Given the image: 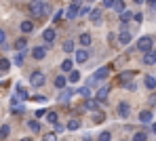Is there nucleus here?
I'll list each match as a JSON object with an SVG mask.
<instances>
[{"instance_id": "obj_45", "label": "nucleus", "mask_w": 156, "mask_h": 141, "mask_svg": "<svg viewBox=\"0 0 156 141\" xmlns=\"http://www.w3.org/2000/svg\"><path fill=\"white\" fill-rule=\"evenodd\" d=\"M61 17H63V11H59V13H57V15H55V17H53V23H57V21H59V19H61Z\"/></svg>"}, {"instance_id": "obj_12", "label": "nucleus", "mask_w": 156, "mask_h": 141, "mask_svg": "<svg viewBox=\"0 0 156 141\" xmlns=\"http://www.w3.org/2000/svg\"><path fill=\"white\" fill-rule=\"evenodd\" d=\"M72 97H74V88H63L61 95H59V101H61V103H68Z\"/></svg>"}, {"instance_id": "obj_29", "label": "nucleus", "mask_w": 156, "mask_h": 141, "mask_svg": "<svg viewBox=\"0 0 156 141\" xmlns=\"http://www.w3.org/2000/svg\"><path fill=\"white\" fill-rule=\"evenodd\" d=\"M78 95L84 97V99L89 101V97H91V88H89V86H82V88H78Z\"/></svg>"}, {"instance_id": "obj_44", "label": "nucleus", "mask_w": 156, "mask_h": 141, "mask_svg": "<svg viewBox=\"0 0 156 141\" xmlns=\"http://www.w3.org/2000/svg\"><path fill=\"white\" fill-rule=\"evenodd\" d=\"M34 101H38V103H44L47 101V97H42V95H36V97H32Z\"/></svg>"}, {"instance_id": "obj_5", "label": "nucleus", "mask_w": 156, "mask_h": 141, "mask_svg": "<svg viewBox=\"0 0 156 141\" xmlns=\"http://www.w3.org/2000/svg\"><path fill=\"white\" fill-rule=\"evenodd\" d=\"M30 82H32V86H42L44 82H47L44 72H34V74L30 76Z\"/></svg>"}, {"instance_id": "obj_40", "label": "nucleus", "mask_w": 156, "mask_h": 141, "mask_svg": "<svg viewBox=\"0 0 156 141\" xmlns=\"http://www.w3.org/2000/svg\"><path fill=\"white\" fill-rule=\"evenodd\" d=\"M104 118H105V114H101V112H95V114H93V120H95V122H101Z\"/></svg>"}, {"instance_id": "obj_7", "label": "nucleus", "mask_w": 156, "mask_h": 141, "mask_svg": "<svg viewBox=\"0 0 156 141\" xmlns=\"http://www.w3.org/2000/svg\"><path fill=\"white\" fill-rule=\"evenodd\" d=\"M17 99H21V101L30 99V95H27V91L23 86H17V93H15V97H13V105H17Z\"/></svg>"}, {"instance_id": "obj_55", "label": "nucleus", "mask_w": 156, "mask_h": 141, "mask_svg": "<svg viewBox=\"0 0 156 141\" xmlns=\"http://www.w3.org/2000/svg\"><path fill=\"white\" fill-rule=\"evenodd\" d=\"M154 40H156V38H154Z\"/></svg>"}, {"instance_id": "obj_18", "label": "nucleus", "mask_w": 156, "mask_h": 141, "mask_svg": "<svg viewBox=\"0 0 156 141\" xmlns=\"http://www.w3.org/2000/svg\"><path fill=\"white\" fill-rule=\"evenodd\" d=\"M66 84H68V78H66V76H57V78H55V88L61 91V88H66Z\"/></svg>"}, {"instance_id": "obj_15", "label": "nucleus", "mask_w": 156, "mask_h": 141, "mask_svg": "<svg viewBox=\"0 0 156 141\" xmlns=\"http://www.w3.org/2000/svg\"><path fill=\"white\" fill-rule=\"evenodd\" d=\"M108 95H110V86H99V91H97V101H105Z\"/></svg>"}, {"instance_id": "obj_28", "label": "nucleus", "mask_w": 156, "mask_h": 141, "mask_svg": "<svg viewBox=\"0 0 156 141\" xmlns=\"http://www.w3.org/2000/svg\"><path fill=\"white\" fill-rule=\"evenodd\" d=\"M114 11L122 15V13L127 11V6H125V2H122V0H116V4H114Z\"/></svg>"}, {"instance_id": "obj_46", "label": "nucleus", "mask_w": 156, "mask_h": 141, "mask_svg": "<svg viewBox=\"0 0 156 141\" xmlns=\"http://www.w3.org/2000/svg\"><path fill=\"white\" fill-rule=\"evenodd\" d=\"M4 40H6V34H4V29L0 28V44H4Z\"/></svg>"}, {"instance_id": "obj_38", "label": "nucleus", "mask_w": 156, "mask_h": 141, "mask_svg": "<svg viewBox=\"0 0 156 141\" xmlns=\"http://www.w3.org/2000/svg\"><path fill=\"white\" fill-rule=\"evenodd\" d=\"M23 53H17V55H15V65H23Z\"/></svg>"}, {"instance_id": "obj_51", "label": "nucleus", "mask_w": 156, "mask_h": 141, "mask_svg": "<svg viewBox=\"0 0 156 141\" xmlns=\"http://www.w3.org/2000/svg\"><path fill=\"white\" fill-rule=\"evenodd\" d=\"M82 141H93V139H91V137H89V135H84V139H82Z\"/></svg>"}, {"instance_id": "obj_16", "label": "nucleus", "mask_w": 156, "mask_h": 141, "mask_svg": "<svg viewBox=\"0 0 156 141\" xmlns=\"http://www.w3.org/2000/svg\"><path fill=\"white\" fill-rule=\"evenodd\" d=\"M87 59H89V51H87V49L76 51V61L78 63H87Z\"/></svg>"}, {"instance_id": "obj_48", "label": "nucleus", "mask_w": 156, "mask_h": 141, "mask_svg": "<svg viewBox=\"0 0 156 141\" xmlns=\"http://www.w3.org/2000/svg\"><path fill=\"white\" fill-rule=\"evenodd\" d=\"M127 88H129V91H135V88H137V84H135V82H131V84H127Z\"/></svg>"}, {"instance_id": "obj_32", "label": "nucleus", "mask_w": 156, "mask_h": 141, "mask_svg": "<svg viewBox=\"0 0 156 141\" xmlns=\"http://www.w3.org/2000/svg\"><path fill=\"white\" fill-rule=\"evenodd\" d=\"M110 139H112V133L110 131H101V135H99L97 141H110Z\"/></svg>"}, {"instance_id": "obj_54", "label": "nucleus", "mask_w": 156, "mask_h": 141, "mask_svg": "<svg viewBox=\"0 0 156 141\" xmlns=\"http://www.w3.org/2000/svg\"><path fill=\"white\" fill-rule=\"evenodd\" d=\"M152 129H154V133H156V122H154V124H152Z\"/></svg>"}, {"instance_id": "obj_9", "label": "nucleus", "mask_w": 156, "mask_h": 141, "mask_svg": "<svg viewBox=\"0 0 156 141\" xmlns=\"http://www.w3.org/2000/svg\"><path fill=\"white\" fill-rule=\"evenodd\" d=\"M118 116H120V118H129L131 116V105L127 103V101L118 103Z\"/></svg>"}, {"instance_id": "obj_2", "label": "nucleus", "mask_w": 156, "mask_h": 141, "mask_svg": "<svg viewBox=\"0 0 156 141\" xmlns=\"http://www.w3.org/2000/svg\"><path fill=\"white\" fill-rule=\"evenodd\" d=\"M108 72H110V67H99L91 78H89V82H87V86L89 84H97V82H101V80H105L108 78Z\"/></svg>"}, {"instance_id": "obj_26", "label": "nucleus", "mask_w": 156, "mask_h": 141, "mask_svg": "<svg viewBox=\"0 0 156 141\" xmlns=\"http://www.w3.org/2000/svg\"><path fill=\"white\" fill-rule=\"evenodd\" d=\"M27 126H30V131H32V133H40V124H38V120H36V118H34V120H30V122H27Z\"/></svg>"}, {"instance_id": "obj_13", "label": "nucleus", "mask_w": 156, "mask_h": 141, "mask_svg": "<svg viewBox=\"0 0 156 141\" xmlns=\"http://www.w3.org/2000/svg\"><path fill=\"white\" fill-rule=\"evenodd\" d=\"M118 42H120L122 46H127V44H131V34L127 32V29H122V32L118 34Z\"/></svg>"}, {"instance_id": "obj_52", "label": "nucleus", "mask_w": 156, "mask_h": 141, "mask_svg": "<svg viewBox=\"0 0 156 141\" xmlns=\"http://www.w3.org/2000/svg\"><path fill=\"white\" fill-rule=\"evenodd\" d=\"M148 2H150V4H152V6H156V0H148Z\"/></svg>"}, {"instance_id": "obj_17", "label": "nucleus", "mask_w": 156, "mask_h": 141, "mask_svg": "<svg viewBox=\"0 0 156 141\" xmlns=\"http://www.w3.org/2000/svg\"><path fill=\"white\" fill-rule=\"evenodd\" d=\"M144 63H146V65H154L156 63V51L146 53V55H144Z\"/></svg>"}, {"instance_id": "obj_25", "label": "nucleus", "mask_w": 156, "mask_h": 141, "mask_svg": "<svg viewBox=\"0 0 156 141\" xmlns=\"http://www.w3.org/2000/svg\"><path fill=\"white\" fill-rule=\"evenodd\" d=\"M84 108L91 110V112H97V110H99V101H91V99H89V101L84 103Z\"/></svg>"}, {"instance_id": "obj_42", "label": "nucleus", "mask_w": 156, "mask_h": 141, "mask_svg": "<svg viewBox=\"0 0 156 141\" xmlns=\"http://www.w3.org/2000/svg\"><path fill=\"white\" fill-rule=\"evenodd\" d=\"M42 116H47V110H44V108L36 110V118H42Z\"/></svg>"}, {"instance_id": "obj_31", "label": "nucleus", "mask_w": 156, "mask_h": 141, "mask_svg": "<svg viewBox=\"0 0 156 141\" xmlns=\"http://www.w3.org/2000/svg\"><path fill=\"white\" fill-rule=\"evenodd\" d=\"M9 67H11V61L6 57H0V72H6Z\"/></svg>"}, {"instance_id": "obj_20", "label": "nucleus", "mask_w": 156, "mask_h": 141, "mask_svg": "<svg viewBox=\"0 0 156 141\" xmlns=\"http://www.w3.org/2000/svg\"><path fill=\"white\" fill-rule=\"evenodd\" d=\"M66 129H68V131H78V129H80V120H78V118H72Z\"/></svg>"}, {"instance_id": "obj_10", "label": "nucleus", "mask_w": 156, "mask_h": 141, "mask_svg": "<svg viewBox=\"0 0 156 141\" xmlns=\"http://www.w3.org/2000/svg\"><path fill=\"white\" fill-rule=\"evenodd\" d=\"M89 19H91V21H93L95 26H99V21H101V6H95V9L91 11Z\"/></svg>"}, {"instance_id": "obj_21", "label": "nucleus", "mask_w": 156, "mask_h": 141, "mask_svg": "<svg viewBox=\"0 0 156 141\" xmlns=\"http://www.w3.org/2000/svg\"><path fill=\"white\" fill-rule=\"evenodd\" d=\"M61 70H63V72H74V61H72V59H66V61L61 63Z\"/></svg>"}, {"instance_id": "obj_47", "label": "nucleus", "mask_w": 156, "mask_h": 141, "mask_svg": "<svg viewBox=\"0 0 156 141\" xmlns=\"http://www.w3.org/2000/svg\"><path fill=\"white\" fill-rule=\"evenodd\" d=\"M23 112V105H15V108H13V114H21Z\"/></svg>"}, {"instance_id": "obj_34", "label": "nucleus", "mask_w": 156, "mask_h": 141, "mask_svg": "<svg viewBox=\"0 0 156 141\" xmlns=\"http://www.w3.org/2000/svg\"><path fill=\"white\" fill-rule=\"evenodd\" d=\"M148 139V137H146V133H144V131H139V133H135V135H133V141H146Z\"/></svg>"}, {"instance_id": "obj_24", "label": "nucleus", "mask_w": 156, "mask_h": 141, "mask_svg": "<svg viewBox=\"0 0 156 141\" xmlns=\"http://www.w3.org/2000/svg\"><path fill=\"white\" fill-rule=\"evenodd\" d=\"M78 40H80V44H82V46H89V44H91V34H89V32H87V34H80V38H78Z\"/></svg>"}, {"instance_id": "obj_43", "label": "nucleus", "mask_w": 156, "mask_h": 141, "mask_svg": "<svg viewBox=\"0 0 156 141\" xmlns=\"http://www.w3.org/2000/svg\"><path fill=\"white\" fill-rule=\"evenodd\" d=\"M133 19H135L137 23H141V21H144V15H141V13H135V15H133Z\"/></svg>"}, {"instance_id": "obj_35", "label": "nucleus", "mask_w": 156, "mask_h": 141, "mask_svg": "<svg viewBox=\"0 0 156 141\" xmlns=\"http://www.w3.org/2000/svg\"><path fill=\"white\" fill-rule=\"evenodd\" d=\"M63 51H66V53H72V51H74V42H72V40L63 42Z\"/></svg>"}, {"instance_id": "obj_8", "label": "nucleus", "mask_w": 156, "mask_h": 141, "mask_svg": "<svg viewBox=\"0 0 156 141\" xmlns=\"http://www.w3.org/2000/svg\"><path fill=\"white\" fill-rule=\"evenodd\" d=\"M133 76H135V72H131V70H127V72H122L120 76H118V82L120 84H131V80H133Z\"/></svg>"}, {"instance_id": "obj_27", "label": "nucleus", "mask_w": 156, "mask_h": 141, "mask_svg": "<svg viewBox=\"0 0 156 141\" xmlns=\"http://www.w3.org/2000/svg\"><path fill=\"white\" fill-rule=\"evenodd\" d=\"M131 19H133V15H131L129 11H125V13H122V15H120V23H122V28H125V26H127V23H129Z\"/></svg>"}, {"instance_id": "obj_37", "label": "nucleus", "mask_w": 156, "mask_h": 141, "mask_svg": "<svg viewBox=\"0 0 156 141\" xmlns=\"http://www.w3.org/2000/svg\"><path fill=\"white\" fill-rule=\"evenodd\" d=\"M47 120H49L51 124H57V114H55V112H49V114H47Z\"/></svg>"}, {"instance_id": "obj_41", "label": "nucleus", "mask_w": 156, "mask_h": 141, "mask_svg": "<svg viewBox=\"0 0 156 141\" xmlns=\"http://www.w3.org/2000/svg\"><path fill=\"white\" fill-rule=\"evenodd\" d=\"M101 4H104V9H110V6L114 9V4H116V0H104Z\"/></svg>"}, {"instance_id": "obj_6", "label": "nucleus", "mask_w": 156, "mask_h": 141, "mask_svg": "<svg viewBox=\"0 0 156 141\" xmlns=\"http://www.w3.org/2000/svg\"><path fill=\"white\" fill-rule=\"evenodd\" d=\"M55 38H57V32H55L53 28H47L44 32H42V40H47V44H53Z\"/></svg>"}, {"instance_id": "obj_19", "label": "nucleus", "mask_w": 156, "mask_h": 141, "mask_svg": "<svg viewBox=\"0 0 156 141\" xmlns=\"http://www.w3.org/2000/svg\"><path fill=\"white\" fill-rule=\"evenodd\" d=\"M21 32H23V34H30V32H34V21L26 19V21L21 23Z\"/></svg>"}, {"instance_id": "obj_50", "label": "nucleus", "mask_w": 156, "mask_h": 141, "mask_svg": "<svg viewBox=\"0 0 156 141\" xmlns=\"http://www.w3.org/2000/svg\"><path fill=\"white\" fill-rule=\"evenodd\" d=\"M133 2H135V4H137V6H139V4H144V2H146V0H133Z\"/></svg>"}, {"instance_id": "obj_1", "label": "nucleus", "mask_w": 156, "mask_h": 141, "mask_svg": "<svg viewBox=\"0 0 156 141\" xmlns=\"http://www.w3.org/2000/svg\"><path fill=\"white\" fill-rule=\"evenodd\" d=\"M51 4L47 2V0H34V2H30V13L36 17V19H44L49 13H51Z\"/></svg>"}, {"instance_id": "obj_30", "label": "nucleus", "mask_w": 156, "mask_h": 141, "mask_svg": "<svg viewBox=\"0 0 156 141\" xmlns=\"http://www.w3.org/2000/svg\"><path fill=\"white\" fill-rule=\"evenodd\" d=\"M9 133H11V126H9V124H2V126H0V139H6Z\"/></svg>"}, {"instance_id": "obj_4", "label": "nucleus", "mask_w": 156, "mask_h": 141, "mask_svg": "<svg viewBox=\"0 0 156 141\" xmlns=\"http://www.w3.org/2000/svg\"><path fill=\"white\" fill-rule=\"evenodd\" d=\"M80 2H82V0H72V2H70V6H68V11H66V17H68V19H74L78 13H80Z\"/></svg>"}, {"instance_id": "obj_14", "label": "nucleus", "mask_w": 156, "mask_h": 141, "mask_svg": "<svg viewBox=\"0 0 156 141\" xmlns=\"http://www.w3.org/2000/svg\"><path fill=\"white\" fill-rule=\"evenodd\" d=\"M139 120H141L144 124H152V120H154V116H152V112H148V110H144V112L139 114Z\"/></svg>"}, {"instance_id": "obj_23", "label": "nucleus", "mask_w": 156, "mask_h": 141, "mask_svg": "<svg viewBox=\"0 0 156 141\" xmlns=\"http://www.w3.org/2000/svg\"><path fill=\"white\" fill-rule=\"evenodd\" d=\"M26 46H27V40H26V38H19V40L15 42V49H17L19 53H23V51H26Z\"/></svg>"}, {"instance_id": "obj_39", "label": "nucleus", "mask_w": 156, "mask_h": 141, "mask_svg": "<svg viewBox=\"0 0 156 141\" xmlns=\"http://www.w3.org/2000/svg\"><path fill=\"white\" fill-rule=\"evenodd\" d=\"M42 141H57V135H55V133H47V135L42 137Z\"/></svg>"}, {"instance_id": "obj_11", "label": "nucleus", "mask_w": 156, "mask_h": 141, "mask_svg": "<svg viewBox=\"0 0 156 141\" xmlns=\"http://www.w3.org/2000/svg\"><path fill=\"white\" fill-rule=\"evenodd\" d=\"M32 57H34L36 61L44 59V57H47V46H34V51H32Z\"/></svg>"}, {"instance_id": "obj_22", "label": "nucleus", "mask_w": 156, "mask_h": 141, "mask_svg": "<svg viewBox=\"0 0 156 141\" xmlns=\"http://www.w3.org/2000/svg\"><path fill=\"white\" fill-rule=\"evenodd\" d=\"M144 82H146V86H148L150 91H154V88H156V78H154V76H146Z\"/></svg>"}, {"instance_id": "obj_33", "label": "nucleus", "mask_w": 156, "mask_h": 141, "mask_svg": "<svg viewBox=\"0 0 156 141\" xmlns=\"http://www.w3.org/2000/svg\"><path fill=\"white\" fill-rule=\"evenodd\" d=\"M68 80H70V82H78V80H80V72H76V70L70 72V78H68Z\"/></svg>"}, {"instance_id": "obj_36", "label": "nucleus", "mask_w": 156, "mask_h": 141, "mask_svg": "<svg viewBox=\"0 0 156 141\" xmlns=\"http://www.w3.org/2000/svg\"><path fill=\"white\" fill-rule=\"evenodd\" d=\"M91 11H93V9L87 4V6H80V13H78V15H82V17H84V15H91Z\"/></svg>"}, {"instance_id": "obj_53", "label": "nucleus", "mask_w": 156, "mask_h": 141, "mask_svg": "<svg viewBox=\"0 0 156 141\" xmlns=\"http://www.w3.org/2000/svg\"><path fill=\"white\" fill-rule=\"evenodd\" d=\"M21 141H32V139H30V137H23V139H21Z\"/></svg>"}, {"instance_id": "obj_3", "label": "nucleus", "mask_w": 156, "mask_h": 141, "mask_svg": "<svg viewBox=\"0 0 156 141\" xmlns=\"http://www.w3.org/2000/svg\"><path fill=\"white\" fill-rule=\"evenodd\" d=\"M152 42H154V40H152L150 36H141V38L137 40V49L146 55V53H150V51H152Z\"/></svg>"}, {"instance_id": "obj_49", "label": "nucleus", "mask_w": 156, "mask_h": 141, "mask_svg": "<svg viewBox=\"0 0 156 141\" xmlns=\"http://www.w3.org/2000/svg\"><path fill=\"white\" fill-rule=\"evenodd\" d=\"M150 105H156V95H152V97H150Z\"/></svg>"}]
</instances>
